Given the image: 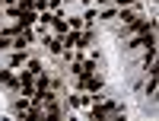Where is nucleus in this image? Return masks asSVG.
I'll return each mask as SVG.
<instances>
[{
    "label": "nucleus",
    "instance_id": "f03ea898",
    "mask_svg": "<svg viewBox=\"0 0 159 121\" xmlns=\"http://www.w3.org/2000/svg\"><path fill=\"white\" fill-rule=\"evenodd\" d=\"M0 86H7V89H13V92H19V80L13 77L10 70H0Z\"/></svg>",
    "mask_w": 159,
    "mask_h": 121
},
{
    "label": "nucleus",
    "instance_id": "423d86ee",
    "mask_svg": "<svg viewBox=\"0 0 159 121\" xmlns=\"http://www.w3.org/2000/svg\"><path fill=\"white\" fill-rule=\"evenodd\" d=\"M118 3H121V7H134V0H118Z\"/></svg>",
    "mask_w": 159,
    "mask_h": 121
},
{
    "label": "nucleus",
    "instance_id": "f257e3e1",
    "mask_svg": "<svg viewBox=\"0 0 159 121\" xmlns=\"http://www.w3.org/2000/svg\"><path fill=\"white\" fill-rule=\"evenodd\" d=\"M80 86H83L86 92H99V89H102V77H92V73H83V77H80Z\"/></svg>",
    "mask_w": 159,
    "mask_h": 121
},
{
    "label": "nucleus",
    "instance_id": "39448f33",
    "mask_svg": "<svg viewBox=\"0 0 159 121\" xmlns=\"http://www.w3.org/2000/svg\"><path fill=\"white\" fill-rule=\"evenodd\" d=\"M29 73H42V64H38V61H29Z\"/></svg>",
    "mask_w": 159,
    "mask_h": 121
},
{
    "label": "nucleus",
    "instance_id": "7ed1b4c3",
    "mask_svg": "<svg viewBox=\"0 0 159 121\" xmlns=\"http://www.w3.org/2000/svg\"><path fill=\"white\" fill-rule=\"evenodd\" d=\"M22 64H25V51H19V48H16V54H10V67L16 70V67H22Z\"/></svg>",
    "mask_w": 159,
    "mask_h": 121
},
{
    "label": "nucleus",
    "instance_id": "20e7f679",
    "mask_svg": "<svg viewBox=\"0 0 159 121\" xmlns=\"http://www.w3.org/2000/svg\"><path fill=\"white\" fill-rule=\"evenodd\" d=\"M10 42H13V32H10V29H7V32H0V51H7Z\"/></svg>",
    "mask_w": 159,
    "mask_h": 121
}]
</instances>
